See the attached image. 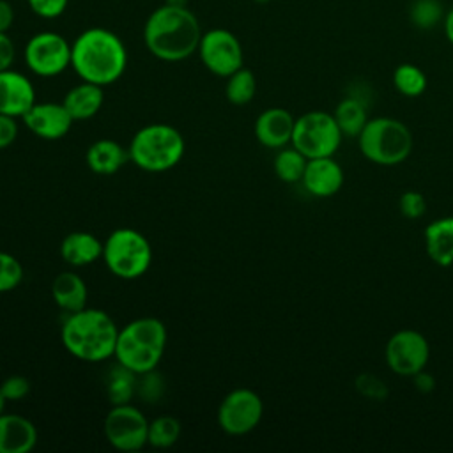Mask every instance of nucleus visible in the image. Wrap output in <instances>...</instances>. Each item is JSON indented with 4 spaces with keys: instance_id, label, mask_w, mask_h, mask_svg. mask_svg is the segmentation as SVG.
Returning <instances> with one entry per match:
<instances>
[{
    "instance_id": "f257e3e1",
    "label": "nucleus",
    "mask_w": 453,
    "mask_h": 453,
    "mask_svg": "<svg viewBox=\"0 0 453 453\" xmlns=\"http://www.w3.org/2000/svg\"><path fill=\"white\" fill-rule=\"evenodd\" d=\"M202 30L196 16L177 2H168L145 21L143 42L159 60L180 62L191 57L200 44Z\"/></svg>"
},
{
    "instance_id": "f03ea898",
    "label": "nucleus",
    "mask_w": 453,
    "mask_h": 453,
    "mask_svg": "<svg viewBox=\"0 0 453 453\" xmlns=\"http://www.w3.org/2000/svg\"><path fill=\"white\" fill-rule=\"evenodd\" d=\"M126 65V46L111 30L87 28L71 44V67L81 81L110 85L124 74Z\"/></svg>"
},
{
    "instance_id": "7ed1b4c3",
    "label": "nucleus",
    "mask_w": 453,
    "mask_h": 453,
    "mask_svg": "<svg viewBox=\"0 0 453 453\" xmlns=\"http://www.w3.org/2000/svg\"><path fill=\"white\" fill-rule=\"evenodd\" d=\"M119 327L113 319L97 308H81L67 313L60 340L65 350L80 361L99 363L113 356Z\"/></svg>"
},
{
    "instance_id": "20e7f679",
    "label": "nucleus",
    "mask_w": 453,
    "mask_h": 453,
    "mask_svg": "<svg viewBox=\"0 0 453 453\" xmlns=\"http://www.w3.org/2000/svg\"><path fill=\"white\" fill-rule=\"evenodd\" d=\"M166 327L156 317H140L119 329L113 357L136 375L156 370L166 347Z\"/></svg>"
},
{
    "instance_id": "39448f33",
    "label": "nucleus",
    "mask_w": 453,
    "mask_h": 453,
    "mask_svg": "<svg viewBox=\"0 0 453 453\" xmlns=\"http://www.w3.org/2000/svg\"><path fill=\"white\" fill-rule=\"evenodd\" d=\"M129 161L138 168L159 173L173 168L184 156L186 143L177 127L170 124H147L129 142Z\"/></svg>"
},
{
    "instance_id": "423d86ee",
    "label": "nucleus",
    "mask_w": 453,
    "mask_h": 453,
    "mask_svg": "<svg viewBox=\"0 0 453 453\" xmlns=\"http://www.w3.org/2000/svg\"><path fill=\"white\" fill-rule=\"evenodd\" d=\"M357 145L365 159L380 166H395L411 156L414 138L402 120L375 117L365 124L357 136Z\"/></svg>"
},
{
    "instance_id": "0eeeda50",
    "label": "nucleus",
    "mask_w": 453,
    "mask_h": 453,
    "mask_svg": "<svg viewBox=\"0 0 453 453\" xmlns=\"http://www.w3.org/2000/svg\"><path fill=\"white\" fill-rule=\"evenodd\" d=\"M103 260L117 278L134 280L149 271L152 248L143 234L122 226L113 230L103 242Z\"/></svg>"
},
{
    "instance_id": "6e6552de",
    "label": "nucleus",
    "mask_w": 453,
    "mask_h": 453,
    "mask_svg": "<svg viewBox=\"0 0 453 453\" xmlns=\"http://www.w3.org/2000/svg\"><path fill=\"white\" fill-rule=\"evenodd\" d=\"M343 133L340 131L333 113L311 110L299 115L294 122L292 145L308 159L334 156L342 145Z\"/></svg>"
},
{
    "instance_id": "1a4fd4ad",
    "label": "nucleus",
    "mask_w": 453,
    "mask_h": 453,
    "mask_svg": "<svg viewBox=\"0 0 453 453\" xmlns=\"http://www.w3.org/2000/svg\"><path fill=\"white\" fill-rule=\"evenodd\" d=\"M264 416L260 395L250 388L226 393L218 407V425L228 435H246L255 430Z\"/></svg>"
},
{
    "instance_id": "9d476101",
    "label": "nucleus",
    "mask_w": 453,
    "mask_h": 453,
    "mask_svg": "<svg viewBox=\"0 0 453 453\" xmlns=\"http://www.w3.org/2000/svg\"><path fill=\"white\" fill-rule=\"evenodd\" d=\"M106 441L119 451H136L147 444L149 421L145 414L131 403L113 405L103 423Z\"/></svg>"
},
{
    "instance_id": "9b49d317",
    "label": "nucleus",
    "mask_w": 453,
    "mask_h": 453,
    "mask_svg": "<svg viewBox=\"0 0 453 453\" xmlns=\"http://www.w3.org/2000/svg\"><path fill=\"white\" fill-rule=\"evenodd\" d=\"M388 368L402 377H412L426 368L430 359V343L416 329H400L389 336L384 349Z\"/></svg>"
},
{
    "instance_id": "f8f14e48",
    "label": "nucleus",
    "mask_w": 453,
    "mask_h": 453,
    "mask_svg": "<svg viewBox=\"0 0 453 453\" xmlns=\"http://www.w3.org/2000/svg\"><path fill=\"white\" fill-rule=\"evenodd\" d=\"M25 64L37 76H58L71 65V44L57 32H39L25 46Z\"/></svg>"
},
{
    "instance_id": "ddd939ff",
    "label": "nucleus",
    "mask_w": 453,
    "mask_h": 453,
    "mask_svg": "<svg viewBox=\"0 0 453 453\" xmlns=\"http://www.w3.org/2000/svg\"><path fill=\"white\" fill-rule=\"evenodd\" d=\"M196 51L202 64L219 78H226L242 67V46L226 28H212L202 34Z\"/></svg>"
},
{
    "instance_id": "4468645a",
    "label": "nucleus",
    "mask_w": 453,
    "mask_h": 453,
    "mask_svg": "<svg viewBox=\"0 0 453 453\" xmlns=\"http://www.w3.org/2000/svg\"><path fill=\"white\" fill-rule=\"evenodd\" d=\"M27 129L42 140H58L73 126V117L64 103H34L21 117Z\"/></svg>"
},
{
    "instance_id": "2eb2a0df",
    "label": "nucleus",
    "mask_w": 453,
    "mask_h": 453,
    "mask_svg": "<svg viewBox=\"0 0 453 453\" xmlns=\"http://www.w3.org/2000/svg\"><path fill=\"white\" fill-rule=\"evenodd\" d=\"M343 180V168L333 156L308 159L301 179L304 189L319 198H329L336 195L342 189Z\"/></svg>"
},
{
    "instance_id": "dca6fc26",
    "label": "nucleus",
    "mask_w": 453,
    "mask_h": 453,
    "mask_svg": "<svg viewBox=\"0 0 453 453\" xmlns=\"http://www.w3.org/2000/svg\"><path fill=\"white\" fill-rule=\"evenodd\" d=\"M35 103V88L32 81L14 71H0V113L9 117H23Z\"/></svg>"
},
{
    "instance_id": "f3484780",
    "label": "nucleus",
    "mask_w": 453,
    "mask_h": 453,
    "mask_svg": "<svg viewBox=\"0 0 453 453\" xmlns=\"http://www.w3.org/2000/svg\"><path fill=\"white\" fill-rule=\"evenodd\" d=\"M296 119L285 108H267L264 110L253 126L255 138L260 145L267 149H281L292 142Z\"/></svg>"
},
{
    "instance_id": "a211bd4d",
    "label": "nucleus",
    "mask_w": 453,
    "mask_h": 453,
    "mask_svg": "<svg viewBox=\"0 0 453 453\" xmlns=\"http://www.w3.org/2000/svg\"><path fill=\"white\" fill-rule=\"evenodd\" d=\"M37 444L35 425L19 414H0V453H28Z\"/></svg>"
},
{
    "instance_id": "6ab92c4d",
    "label": "nucleus",
    "mask_w": 453,
    "mask_h": 453,
    "mask_svg": "<svg viewBox=\"0 0 453 453\" xmlns=\"http://www.w3.org/2000/svg\"><path fill=\"white\" fill-rule=\"evenodd\" d=\"M425 251L428 258L441 265H453V216H442L430 221L423 232Z\"/></svg>"
},
{
    "instance_id": "aec40b11",
    "label": "nucleus",
    "mask_w": 453,
    "mask_h": 453,
    "mask_svg": "<svg viewBox=\"0 0 453 453\" xmlns=\"http://www.w3.org/2000/svg\"><path fill=\"white\" fill-rule=\"evenodd\" d=\"M85 161L94 173L113 175L129 161V150L111 138H101L87 149Z\"/></svg>"
},
{
    "instance_id": "412c9836",
    "label": "nucleus",
    "mask_w": 453,
    "mask_h": 453,
    "mask_svg": "<svg viewBox=\"0 0 453 453\" xmlns=\"http://www.w3.org/2000/svg\"><path fill=\"white\" fill-rule=\"evenodd\" d=\"M60 257L73 267H81L103 258V242L90 232H71L60 242Z\"/></svg>"
},
{
    "instance_id": "4be33fe9",
    "label": "nucleus",
    "mask_w": 453,
    "mask_h": 453,
    "mask_svg": "<svg viewBox=\"0 0 453 453\" xmlns=\"http://www.w3.org/2000/svg\"><path fill=\"white\" fill-rule=\"evenodd\" d=\"M87 285L74 271H62L51 283V297L57 306L67 313L78 311L87 306Z\"/></svg>"
},
{
    "instance_id": "5701e85b",
    "label": "nucleus",
    "mask_w": 453,
    "mask_h": 453,
    "mask_svg": "<svg viewBox=\"0 0 453 453\" xmlns=\"http://www.w3.org/2000/svg\"><path fill=\"white\" fill-rule=\"evenodd\" d=\"M64 106L71 113L73 120H88L92 119L104 103V92L101 85L81 81L67 90L64 96Z\"/></svg>"
},
{
    "instance_id": "b1692460",
    "label": "nucleus",
    "mask_w": 453,
    "mask_h": 453,
    "mask_svg": "<svg viewBox=\"0 0 453 453\" xmlns=\"http://www.w3.org/2000/svg\"><path fill=\"white\" fill-rule=\"evenodd\" d=\"M333 117H334L340 131L345 136H359L365 124L368 122L366 106L356 96H349V97L342 99L336 104V108L333 111Z\"/></svg>"
},
{
    "instance_id": "393cba45",
    "label": "nucleus",
    "mask_w": 453,
    "mask_h": 453,
    "mask_svg": "<svg viewBox=\"0 0 453 453\" xmlns=\"http://www.w3.org/2000/svg\"><path fill=\"white\" fill-rule=\"evenodd\" d=\"M306 163H308V157L292 145V147L278 149V154L273 161V168L280 180L287 184H294V182H301Z\"/></svg>"
},
{
    "instance_id": "a878e982",
    "label": "nucleus",
    "mask_w": 453,
    "mask_h": 453,
    "mask_svg": "<svg viewBox=\"0 0 453 453\" xmlns=\"http://www.w3.org/2000/svg\"><path fill=\"white\" fill-rule=\"evenodd\" d=\"M257 92V78L253 74V71H250L248 67H241L235 73H232L230 76H226V85H225V96L228 99V103L235 104V106H242L248 104Z\"/></svg>"
},
{
    "instance_id": "bb28decb",
    "label": "nucleus",
    "mask_w": 453,
    "mask_h": 453,
    "mask_svg": "<svg viewBox=\"0 0 453 453\" xmlns=\"http://www.w3.org/2000/svg\"><path fill=\"white\" fill-rule=\"evenodd\" d=\"M180 437V423L173 416H157L149 421V437L147 444L157 449L172 448Z\"/></svg>"
},
{
    "instance_id": "cd10ccee",
    "label": "nucleus",
    "mask_w": 453,
    "mask_h": 453,
    "mask_svg": "<svg viewBox=\"0 0 453 453\" xmlns=\"http://www.w3.org/2000/svg\"><path fill=\"white\" fill-rule=\"evenodd\" d=\"M395 88L405 97H418L426 90V74L414 64H400L393 73Z\"/></svg>"
},
{
    "instance_id": "c85d7f7f",
    "label": "nucleus",
    "mask_w": 453,
    "mask_h": 453,
    "mask_svg": "<svg viewBox=\"0 0 453 453\" xmlns=\"http://www.w3.org/2000/svg\"><path fill=\"white\" fill-rule=\"evenodd\" d=\"M134 377H136V373H133L131 370H127L122 365L115 366V370L110 372L106 391H108L110 402L113 405H117V403H129V398L133 396V393L136 389Z\"/></svg>"
},
{
    "instance_id": "c756f323",
    "label": "nucleus",
    "mask_w": 453,
    "mask_h": 453,
    "mask_svg": "<svg viewBox=\"0 0 453 453\" xmlns=\"http://www.w3.org/2000/svg\"><path fill=\"white\" fill-rule=\"evenodd\" d=\"M442 5L439 0H414L409 9V18L418 28H434L442 19Z\"/></svg>"
},
{
    "instance_id": "7c9ffc66",
    "label": "nucleus",
    "mask_w": 453,
    "mask_h": 453,
    "mask_svg": "<svg viewBox=\"0 0 453 453\" xmlns=\"http://www.w3.org/2000/svg\"><path fill=\"white\" fill-rule=\"evenodd\" d=\"M23 280V265L21 262L7 253L0 251V292L14 290Z\"/></svg>"
},
{
    "instance_id": "2f4dec72",
    "label": "nucleus",
    "mask_w": 453,
    "mask_h": 453,
    "mask_svg": "<svg viewBox=\"0 0 453 453\" xmlns=\"http://www.w3.org/2000/svg\"><path fill=\"white\" fill-rule=\"evenodd\" d=\"M354 384H356L357 393H361L368 400H379L380 402L389 393L386 382L380 377H377L375 373H359L356 377Z\"/></svg>"
},
{
    "instance_id": "473e14b6",
    "label": "nucleus",
    "mask_w": 453,
    "mask_h": 453,
    "mask_svg": "<svg viewBox=\"0 0 453 453\" xmlns=\"http://www.w3.org/2000/svg\"><path fill=\"white\" fill-rule=\"evenodd\" d=\"M398 207H400V212L407 219H418V218H421L426 212V198L419 191L407 189V191H403L400 195Z\"/></svg>"
},
{
    "instance_id": "72a5a7b5",
    "label": "nucleus",
    "mask_w": 453,
    "mask_h": 453,
    "mask_svg": "<svg viewBox=\"0 0 453 453\" xmlns=\"http://www.w3.org/2000/svg\"><path fill=\"white\" fill-rule=\"evenodd\" d=\"M0 391L7 402H18L30 393V382L23 375H11L2 380Z\"/></svg>"
},
{
    "instance_id": "f704fd0d",
    "label": "nucleus",
    "mask_w": 453,
    "mask_h": 453,
    "mask_svg": "<svg viewBox=\"0 0 453 453\" xmlns=\"http://www.w3.org/2000/svg\"><path fill=\"white\" fill-rule=\"evenodd\" d=\"M27 2L34 14L51 19L60 16L65 11L69 0H27Z\"/></svg>"
},
{
    "instance_id": "c9c22d12",
    "label": "nucleus",
    "mask_w": 453,
    "mask_h": 453,
    "mask_svg": "<svg viewBox=\"0 0 453 453\" xmlns=\"http://www.w3.org/2000/svg\"><path fill=\"white\" fill-rule=\"evenodd\" d=\"M16 136H18L16 117H9V115L0 113V150L12 145Z\"/></svg>"
},
{
    "instance_id": "e433bc0d",
    "label": "nucleus",
    "mask_w": 453,
    "mask_h": 453,
    "mask_svg": "<svg viewBox=\"0 0 453 453\" xmlns=\"http://www.w3.org/2000/svg\"><path fill=\"white\" fill-rule=\"evenodd\" d=\"M140 377L143 379L142 384H140V395L145 400L157 398V395L161 393V384H159V377L154 373V370H150L147 373H142Z\"/></svg>"
},
{
    "instance_id": "4c0bfd02",
    "label": "nucleus",
    "mask_w": 453,
    "mask_h": 453,
    "mask_svg": "<svg viewBox=\"0 0 453 453\" xmlns=\"http://www.w3.org/2000/svg\"><path fill=\"white\" fill-rule=\"evenodd\" d=\"M16 57V48L7 32H0V71L11 69Z\"/></svg>"
},
{
    "instance_id": "58836bf2",
    "label": "nucleus",
    "mask_w": 453,
    "mask_h": 453,
    "mask_svg": "<svg viewBox=\"0 0 453 453\" xmlns=\"http://www.w3.org/2000/svg\"><path fill=\"white\" fill-rule=\"evenodd\" d=\"M412 380H414V388L419 391V393H430V391H434V388H435V379H434V375L432 373H428L426 370H421V372H418V373H414L412 375Z\"/></svg>"
},
{
    "instance_id": "ea45409f",
    "label": "nucleus",
    "mask_w": 453,
    "mask_h": 453,
    "mask_svg": "<svg viewBox=\"0 0 453 453\" xmlns=\"http://www.w3.org/2000/svg\"><path fill=\"white\" fill-rule=\"evenodd\" d=\"M14 21V9L7 0H0V32H7Z\"/></svg>"
},
{
    "instance_id": "a19ab883",
    "label": "nucleus",
    "mask_w": 453,
    "mask_h": 453,
    "mask_svg": "<svg viewBox=\"0 0 453 453\" xmlns=\"http://www.w3.org/2000/svg\"><path fill=\"white\" fill-rule=\"evenodd\" d=\"M444 34H446V39L453 44V9H449L446 14H444Z\"/></svg>"
},
{
    "instance_id": "79ce46f5",
    "label": "nucleus",
    "mask_w": 453,
    "mask_h": 453,
    "mask_svg": "<svg viewBox=\"0 0 453 453\" xmlns=\"http://www.w3.org/2000/svg\"><path fill=\"white\" fill-rule=\"evenodd\" d=\"M5 403H7V400H5V396H4L2 391H0V414H2L4 409H5Z\"/></svg>"
}]
</instances>
